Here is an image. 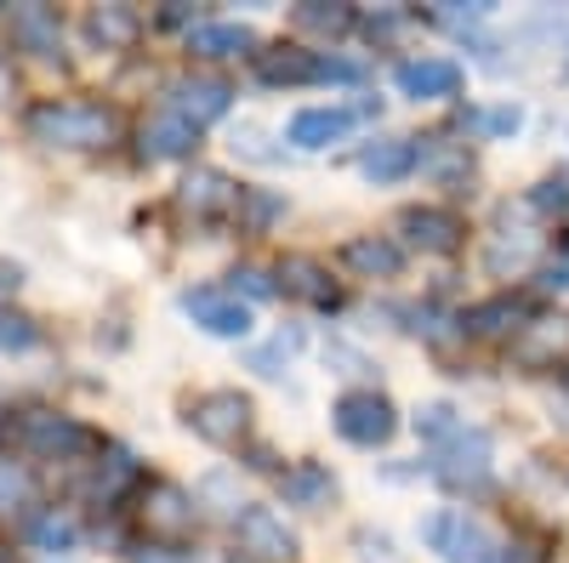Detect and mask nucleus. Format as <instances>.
Segmentation results:
<instances>
[{"mask_svg":"<svg viewBox=\"0 0 569 563\" xmlns=\"http://www.w3.org/2000/svg\"><path fill=\"white\" fill-rule=\"evenodd\" d=\"M297 23L319 29V34H342V29H353V7H319V0H308V7H297Z\"/></svg>","mask_w":569,"mask_h":563,"instance_id":"cd10ccee","label":"nucleus"},{"mask_svg":"<svg viewBox=\"0 0 569 563\" xmlns=\"http://www.w3.org/2000/svg\"><path fill=\"white\" fill-rule=\"evenodd\" d=\"M240 217H246L251 233H262V228L279 217V200H273V194H240Z\"/></svg>","mask_w":569,"mask_h":563,"instance_id":"7c9ffc66","label":"nucleus"},{"mask_svg":"<svg viewBox=\"0 0 569 563\" xmlns=\"http://www.w3.org/2000/svg\"><path fill=\"white\" fill-rule=\"evenodd\" d=\"M188 428H194L206 444H240L246 439V428H251V404H246V393H206V399H194V410H188Z\"/></svg>","mask_w":569,"mask_h":563,"instance_id":"20e7f679","label":"nucleus"},{"mask_svg":"<svg viewBox=\"0 0 569 563\" xmlns=\"http://www.w3.org/2000/svg\"><path fill=\"white\" fill-rule=\"evenodd\" d=\"M194 149H200V125L182 120V114H160V120L142 125V154L149 160H182Z\"/></svg>","mask_w":569,"mask_h":563,"instance_id":"f8f14e48","label":"nucleus"},{"mask_svg":"<svg viewBox=\"0 0 569 563\" xmlns=\"http://www.w3.org/2000/svg\"><path fill=\"white\" fill-rule=\"evenodd\" d=\"M536 205H541V211H569V182H558V177L541 182V188H536Z\"/></svg>","mask_w":569,"mask_h":563,"instance_id":"72a5a7b5","label":"nucleus"},{"mask_svg":"<svg viewBox=\"0 0 569 563\" xmlns=\"http://www.w3.org/2000/svg\"><path fill=\"white\" fill-rule=\"evenodd\" d=\"M142 524H149L154 535H188L194 530V501H188L177 484H154L149 506H142Z\"/></svg>","mask_w":569,"mask_h":563,"instance_id":"ddd939ff","label":"nucleus"},{"mask_svg":"<svg viewBox=\"0 0 569 563\" xmlns=\"http://www.w3.org/2000/svg\"><path fill=\"white\" fill-rule=\"evenodd\" d=\"M297 348H302V331H279V336H273L268 348H257V353H251L246 364H251L257 375H279L284 364L297 359Z\"/></svg>","mask_w":569,"mask_h":563,"instance_id":"393cba45","label":"nucleus"},{"mask_svg":"<svg viewBox=\"0 0 569 563\" xmlns=\"http://www.w3.org/2000/svg\"><path fill=\"white\" fill-rule=\"evenodd\" d=\"M268 296L273 285H268V273H257V268H240V273H233V296Z\"/></svg>","mask_w":569,"mask_h":563,"instance_id":"f704fd0d","label":"nucleus"},{"mask_svg":"<svg viewBox=\"0 0 569 563\" xmlns=\"http://www.w3.org/2000/svg\"><path fill=\"white\" fill-rule=\"evenodd\" d=\"M461 428H467V421H461L450 404H427V410L416 415V433H421V439H433V444H450Z\"/></svg>","mask_w":569,"mask_h":563,"instance_id":"bb28decb","label":"nucleus"},{"mask_svg":"<svg viewBox=\"0 0 569 563\" xmlns=\"http://www.w3.org/2000/svg\"><path fill=\"white\" fill-rule=\"evenodd\" d=\"M29 131L52 149H103L114 143V114L103 103H46L29 114Z\"/></svg>","mask_w":569,"mask_h":563,"instance_id":"f257e3e1","label":"nucleus"},{"mask_svg":"<svg viewBox=\"0 0 569 563\" xmlns=\"http://www.w3.org/2000/svg\"><path fill=\"white\" fill-rule=\"evenodd\" d=\"M80 541V530H74V519H63V512H40V519L29 524V546H40V552H69Z\"/></svg>","mask_w":569,"mask_h":563,"instance_id":"b1692460","label":"nucleus"},{"mask_svg":"<svg viewBox=\"0 0 569 563\" xmlns=\"http://www.w3.org/2000/svg\"><path fill=\"white\" fill-rule=\"evenodd\" d=\"M421 541L433 546L439 557H450V563H490V557H496V541H490V530H485L479 519H467L461 506H445V512H433V519L421 524Z\"/></svg>","mask_w":569,"mask_h":563,"instance_id":"f03ea898","label":"nucleus"},{"mask_svg":"<svg viewBox=\"0 0 569 563\" xmlns=\"http://www.w3.org/2000/svg\"><path fill=\"white\" fill-rule=\"evenodd\" d=\"M23 439H29V450L58 455V461H69V455H86V450H91V433L80 428V421L52 415V410H34V415L23 421Z\"/></svg>","mask_w":569,"mask_h":563,"instance_id":"1a4fd4ad","label":"nucleus"},{"mask_svg":"<svg viewBox=\"0 0 569 563\" xmlns=\"http://www.w3.org/2000/svg\"><path fill=\"white\" fill-rule=\"evenodd\" d=\"M137 29H142V18H137L131 7H98V12L86 18V34L98 40L103 52H109V46H131V40H137Z\"/></svg>","mask_w":569,"mask_h":563,"instance_id":"412c9836","label":"nucleus"},{"mask_svg":"<svg viewBox=\"0 0 569 563\" xmlns=\"http://www.w3.org/2000/svg\"><path fill=\"white\" fill-rule=\"evenodd\" d=\"M137 479V461L126 455V450H109V461H103V479H98V490L103 495H114L120 484H131Z\"/></svg>","mask_w":569,"mask_h":563,"instance_id":"c756f323","label":"nucleus"},{"mask_svg":"<svg viewBox=\"0 0 569 563\" xmlns=\"http://www.w3.org/2000/svg\"><path fill=\"white\" fill-rule=\"evenodd\" d=\"M18 285H23V273L12 262H0V291H18Z\"/></svg>","mask_w":569,"mask_h":563,"instance_id":"58836bf2","label":"nucleus"},{"mask_svg":"<svg viewBox=\"0 0 569 563\" xmlns=\"http://www.w3.org/2000/svg\"><path fill=\"white\" fill-rule=\"evenodd\" d=\"M416 165H421V149L410 143V137H388V143L365 149V160H359V171H365L370 182H399V177H410Z\"/></svg>","mask_w":569,"mask_h":563,"instance_id":"4468645a","label":"nucleus"},{"mask_svg":"<svg viewBox=\"0 0 569 563\" xmlns=\"http://www.w3.org/2000/svg\"><path fill=\"white\" fill-rule=\"evenodd\" d=\"M228 103H233V86H228V80H217V74H182V80L171 86V114L194 120V125L222 120V114H228Z\"/></svg>","mask_w":569,"mask_h":563,"instance_id":"423d86ee","label":"nucleus"},{"mask_svg":"<svg viewBox=\"0 0 569 563\" xmlns=\"http://www.w3.org/2000/svg\"><path fill=\"white\" fill-rule=\"evenodd\" d=\"M337 433H342L348 444L376 450V444H388V439L399 433V410H393L382 393H342V399H337Z\"/></svg>","mask_w":569,"mask_h":563,"instance_id":"7ed1b4c3","label":"nucleus"},{"mask_svg":"<svg viewBox=\"0 0 569 563\" xmlns=\"http://www.w3.org/2000/svg\"><path fill=\"white\" fill-rule=\"evenodd\" d=\"M490 563H541V557H536L530 546H496V557H490Z\"/></svg>","mask_w":569,"mask_h":563,"instance_id":"4c0bfd02","label":"nucleus"},{"mask_svg":"<svg viewBox=\"0 0 569 563\" xmlns=\"http://www.w3.org/2000/svg\"><path fill=\"white\" fill-rule=\"evenodd\" d=\"M342 262H348L353 273H365V279H393L399 262H405V251H399L393 240H382V233H365V240H348Z\"/></svg>","mask_w":569,"mask_h":563,"instance_id":"f3484780","label":"nucleus"},{"mask_svg":"<svg viewBox=\"0 0 569 563\" xmlns=\"http://www.w3.org/2000/svg\"><path fill=\"white\" fill-rule=\"evenodd\" d=\"M12 34L29 46V52L52 58V52H58V12H52V7H23V12L12 18Z\"/></svg>","mask_w":569,"mask_h":563,"instance_id":"4be33fe9","label":"nucleus"},{"mask_svg":"<svg viewBox=\"0 0 569 563\" xmlns=\"http://www.w3.org/2000/svg\"><path fill=\"white\" fill-rule=\"evenodd\" d=\"M399 228H405V240H410L416 251H433V257H445V251H456V245H461V222H456L450 211H433V205L405 211V217H399Z\"/></svg>","mask_w":569,"mask_h":563,"instance_id":"9d476101","label":"nucleus"},{"mask_svg":"<svg viewBox=\"0 0 569 563\" xmlns=\"http://www.w3.org/2000/svg\"><path fill=\"white\" fill-rule=\"evenodd\" d=\"M233 530H240V546L257 563H291L297 557V535L284 530V519H279V512H268V506H246Z\"/></svg>","mask_w":569,"mask_h":563,"instance_id":"39448f33","label":"nucleus"},{"mask_svg":"<svg viewBox=\"0 0 569 563\" xmlns=\"http://www.w3.org/2000/svg\"><path fill=\"white\" fill-rule=\"evenodd\" d=\"M279 291L284 296H302V302H319V308L337 302V291H330V279H325V268L313 257H284L279 262Z\"/></svg>","mask_w":569,"mask_h":563,"instance_id":"2eb2a0df","label":"nucleus"},{"mask_svg":"<svg viewBox=\"0 0 569 563\" xmlns=\"http://www.w3.org/2000/svg\"><path fill=\"white\" fill-rule=\"evenodd\" d=\"M563 348H569V331L563 324H547V331H530L525 342H518V359L525 364H552Z\"/></svg>","mask_w":569,"mask_h":563,"instance_id":"a878e982","label":"nucleus"},{"mask_svg":"<svg viewBox=\"0 0 569 563\" xmlns=\"http://www.w3.org/2000/svg\"><path fill=\"white\" fill-rule=\"evenodd\" d=\"M257 74L268 86H302L319 80V58L302 52V46H273V52H257Z\"/></svg>","mask_w":569,"mask_h":563,"instance_id":"dca6fc26","label":"nucleus"},{"mask_svg":"<svg viewBox=\"0 0 569 563\" xmlns=\"http://www.w3.org/2000/svg\"><path fill=\"white\" fill-rule=\"evenodd\" d=\"M536 257V240H518V245H496L490 251V268H507V262H530Z\"/></svg>","mask_w":569,"mask_h":563,"instance_id":"c9c22d12","label":"nucleus"},{"mask_svg":"<svg viewBox=\"0 0 569 563\" xmlns=\"http://www.w3.org/2000/svg\"><path fill=\"white\" fill-rule=\"evenodd\" d=\"M23 348H34V319L0 308V353H23Z\"/></svg>","mask_w":569,"mask_h":563,"instance_id":"c85d7f7f","label":"nucleus"},{"mask_svg":"<svg viewBox=\"0 0 569 563\" xmlns=\"http://www.w3.org/2000/svg\"><path fill=\"white\" fill-rule=\"evenodd\" d=\"M182 313L211 336H251V308L240 296H228V291H188Z\"/></svg>","mask_w":569,"mask_h":563,"instance_id":"0eeeda50","label":"nucleus"},{"mask_svg":"<svg viewBox=\"0 0 569 563\" xmlns=\"http://www.w3.org/2000/svg\"><path fill=\"white\" fill-rule=\"evenodd\" d=\"M279 495L291 501V506H330V495H337V479H330L319 461H297L291 473L279 479Z\"/></svg>","mask_w":569,"mask_h":563,"instance_id":"a211bd4d","label":"nucleus"},{"mask_svg":"<svg viewBox=\"0 0 569 563\" xmlns=\"http://www.w3.org/2000/svg\"><path fill=\"white\" fill-rule=\"evenodd\" d=\"M393 86L416 103H433V98H456L461 91V69L450 58H410L393 69Z\"/></svg>","mask_w":569,"mask_h":563,"instance_id":"6e6552de","label":"nucleus"},{"mask_svg":"<svg viewBox=\"0 0 569 563\" xmlns=\"http://www.w3.org/2000/svg\"><path fill=\"white\" fill-rule=\"evenodd\" d=\"M359 125V109H302L291 120V143L297 149H330Z\"/></svg>","mask_w":569,"mask_h":563,"instance_id":"9b49d317","label":"nucleus"},{"mask_svg":"<svg viewBox=\"0 0 569 563\" xmlns=\"http://www.w3.org/2000/svg\"><path fill=\"white\" fill-rule=\"evenodd\" d=\"M23 495H29V473L12 461H0V506H18Z\"/></svg>","mask_w":569,"mask_h":563,"instance_id":"2f4dec72","label":"nucleus"},{"mask_svg":"<svg viewBox=\"0 0 569 563\" xmlns=\"http://www.w3.org/2000/svg\"><path fill=\"white\" fill-rule=\"evenodd\" d=\"M472 125H479V131H496V137H507V131L525 125V114H518V109H485V114H472Z\"/></svg>","mask_w":569,"mask_h":563,"instance_id":"473e14b6","label":"nucleus"},{"mask_svg":"<svg viewBox=\"0 0 569 563\" xmlns=\"http://www.w3.org/2000/svg\"><path fill=\"white\" fill-rule=\"evenodd\" d=\"M319 80H359V69L342 58H319Z\"/></svg>","mask_w":569,"mask_h":563,"instance_id":"e433bc0d","label":"nucleus"},{"mask_svg":"<svg viewBox=\"0 0 569 563\" xmlns=\"http://www.w3.org/2000/svg\"><path fill=\"white\" fill-rule=\"evenodd\" d=\"M233 200V188H228V177L222 171H194L182 182V205L188 211H222Z\"/></svg>","mask_w":569,"mask_h":563,"instance_id":"5701e85b","label":"nucleus"},{"mask_svg":"<svg viewBox=\"0 0 569 563\" xmlns=\"http://www.w3.org/2000/svg\"><path fill=\"white\" fill-rule=\"evenodd\" d=\"M188 52L194 58H240V52H251V29L246 23H194L188 29Z\"/></svg>","mask_w":569,"mask_h":563,"instance_id":"6ab92c4d","label":"nucleus"},{"mask_svg":"<svg viewBox=\"0 0 569 563\" xmlns=\"http://www.w3.org/2000/svg\"><path fill=\"white\" fill-rule=\"evenodd\" d=\"M518 324H525V302L518 296H490V302H479L467 313L472 336H507V331H518Z\"/></svg>","mask_w":569,"mask_h":563,"instance_id":"aec40b11","label":"nucleus"}]
</instances>
